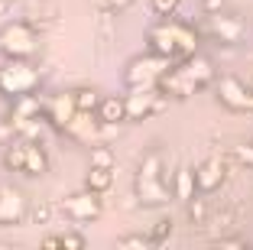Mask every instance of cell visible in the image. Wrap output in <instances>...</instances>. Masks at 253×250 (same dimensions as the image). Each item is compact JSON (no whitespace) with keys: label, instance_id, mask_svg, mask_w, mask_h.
<instances>
[{"label":"cell","instance_id":"1","mask_svg":"<svg viewBox=\"0 0 253 250\" xmlns=\"http://www.w3.org/2000/svg\"><path fill=\"white\" fill-rule=\"evenodd\" d=\"M214 78H217L214 62H211L208 55H201V52H192V55H185V59L172 62V68L163 75V78H159L156 88L163 91L166 98L185 101V98H192V95H198V91H205Z\"/></svg>","mask_w":253,"mask_h":250},{"label":"cell","instance_id":"2","mask_svg":"<svg viewBox=\"0 0 253 250\" xmlns=\"http://www.w3.org/2000/svg\"><path fill=\"white\" fill-rule=\"evenodd\" d=\"M146 46H149V52L179 62L185 55H192V52H198V30L185 20L166 16V20H159L156 26L146 30Z\"/></svg>","mask_w":253,"mask_h":250},{"label":"cell","instance_id":"3","mask_svg":"<svg viewBox=\"0 0 253 250\" xmlns=\"http://www.w3.org/2000/svg\"><path fill=\"white\" fill-rule=\"evenodd\" d=\"M163 153L159 150H149L146 156L140 159L136 166V176H133V192H136V201L143 208H166L172 201V189L163 176Z\"/></svg>","mask_w":253,"mask_h":250},{"label":"cell","instance_id":"4","mask_svg":"<svg viewBox=\"0 0 253 250\" xmlns=\"http://www.w3.org/2000/svg\"><path fill=\"white\" fill-rule=\"evenodd\" d=\"M39 52V33L30 20H7L0 26V55L3 59H33Z\"/></svg>","mask_w":253,"mask_h":250},{"label":"cell","instance_id":"5","mask_svg":"<svg viewBox=\"0 0 253 250\" xmlns=\"http://www.w3.org/2000/svg\"><path fill=\"white\" fill-rule=\"evenodd\" d=\"M39 85H42V75L30 59H7L0 65V95L3 98L30 95V91H39Z\"/></svg>","mask_w":253,"mask_h":250},{"label":"cell","instance_id":"6","mask_svg":"<svg viewBox=\"0 0 253 250\" xmlns=\"http://www.w3.org/2000/svg\"><path fill=\"white\" fill-rule=\"evenodd\" d=\"M172 68V59L146 52V55H133L124 68V85L126 88H156L159 78Z\"/></svg>","mask_w":253,"mask_h":250},{"label":"cell","instance_id":"7","mask_svg":"<svg viewBox=\"0 0 253 250\" xmlns=\"http://www.w3.org/2000/svg\"><path fill=\"white\" fill-rule=\"evenodd\" d=\"M214 85V98L221 107L234 110V114H250L253 110V85H247L237 75H221L211 81Z\"/></svg>","mask_w":253,"mask_h":250},{"label":"cell","instance_id":"8","mask_svg":"<svg viewBox=\"0 0 253 250\" xmlns=\"http://www.w3.org/2000/svg\"><path fill=\"white\" fill-rule=\"evenodd\" d=\"M166 107H169V98L159 88H130V95H124V110H126V120L130 124L156 117Z\"/></svg>","mask_w":253,"mask_h":250},{"label":"cell","instance_id":"9","mask_svg":"<svg viewBox=\"0 0 253 250\" xmlns=\"http://www.w3.org/2000/svg\"><path fill=\"white\" fill-rule=\"evenodd\" d=\"M205 33H208L214 43H221V46H240L247 39L244 20L234 16V13H224V10H217V13H205Z\"/></svg>","mask_w":253,"mask_h":250},{"label":"cell","instance_id":"10","mask_svg":"<svg viewBox=\"0 0 253 250\" xmlns=\"http://www.w3.org/2000/svg\"><path fill=\"white\" fill-rule=\"evenodd\" d=\"M62 211H65L75 224H91V221H97L104 214V205H101V195H97V192L84 189V192H75V195L62 199Z\"/></svg>","mask_w":253,"mask_h":250},{"label":"cell","instance_id":"11","mask_svg":"<svg viewBox=\"0 0 253 250\" xmlns=\"http://www.w3.org/2000/svg\"><path fill=\"white\" fill-rule=\"evenodd\" d=\"M30 201L16 185H0V228H16L26 221Z\"/></svg>","mask_w":253,"mask_h":250},{"label":"cell","instance_id":"12","mask_svg":"<svg viewBox=\"0 0 253 250\" xmlns=\"http://www.w3.org/2000/svg\"><path fill=\"white\" fill-rule=\"evenodd\" d=\"M195 172V189H198V195H214L217 189L224 185V179H227V159L224 156H211V159H205Z\"/></svg>","mask_w":253,"mask_h":250},{"label":"cell","instance_id":"13","mask_svg":"<svg viewBox=\"0 0 253 250\" xmlns=\"http://www.w3.org/2000/svg\"><path fill=\"white\" fill-rule=\"evenodd\" d=\"M75 98H72V91H59V95H52V98H42V117H45V124L52 127V130H65V124L75 117Z\"/></svg>","mask_w":253,"mask_h":250},{"label":"cell","instance_id":"14","mask_svg":"<svg viewBox=\"0 0 253 250\" xmlns=\"http://www.w3.org/2000/svg\"><path fill=\"white\" fill-rule=\"evenodd\" d=\"M49 172V153H45V143L39 140H26V159H23V176H45Z\"/></svg>","mask_w":253,"mask_h":250},{"label":"cell","instance_id":"15","mask_svg":"<svg viewBox=\"0 0 253 250\" xmlns=\"http://www.w3.org/2000/svg\"><path fill=\"white\" fill-rule=\"evenodd\" d=\"M94 117L101 120V124H111V127H120V124H126L124 95H101V104H97Z\"/></svg>","mask_w":253,"mask_h":250},{"label":"cell","instance_id":"16","mask_svg":"<svg viewBox=\"0 0 253 250\" xmlns=\"http://www.w3.org/2000/svg\"><path fill=\"white\" fill-rule=\"evenodd\" d=\"M13 101V107H10V124H16V120H30V117H42V98L36 95V91H30V95H20V98H10Z\"/></svg>","mask_w":253,"mask_h":250},{"label":"cell","instance_id":"17","mask_svg":"<svg viewBox=\"0 0 253 250\" xmlns=\"http://www.w3.org/2000/svg\"><path fill=\"white\" fill-rule=\"evenodd\" d=\"M84 189L97 192V195H107L114 189V169H104V166H88L84 172Z\"/></svg>","mask_w":253,"mask_h":250},{"label":"cell","instance_id":"18","mask_svg":"<svg viewBox=\"0 0 253 250\" xmlns=\"http://www.w3.org/2000/svg\"><path fill=\"white\" fill-rule=\"evenodd\" d=\"M198 195V189H195V172L192 169H179L175 176H172V199L179 201H188Z\"/></svg>","mask_w":253,"mask_h":250},{"label":"cell","instance_id":"19","mask_svg":"<svg viewBox=\"0 0 253 250\" xmlns=\"http://www.w3.org/2000/svg\"><path fill=\"white\" fill-rule=\"evenodd\" d=\"M23 159H26V140L13 137L10 143H3V166L10 172H23Z\"/></svg>","mask_w":253,"mask_h":250},{"label":"cell","instance_id":"20","mask_svg":"<svg viewBox=\"0 0 253 250\" xmlns=\"http://www.w3.org/2000/svg\"><path fill=\"white\" fill-rule=\"evenodd\" d=\"M72 98H75V107H78V110H88V114H94L97 104H101V91L91 88V85H84V88H75Z\"/></svg>","mask_w":253,"mask_h":250},{"label":"cell","instance_id":"21","mask_svg":"<svg viewBox=\"0 0 253 250\" xmlns=\"http://www.w3.org/2000/svg\"><path fill=\"white\" fill-rule=\"evenodd\" d=\"M91 166H104V169H114L117 166V156H114L111 143H91Z\"/></svg>","mask_w":253,"mask_h":250},{"label":"cell","instance_id":"22","mask_svg":"<svg viewBox=\"0 0 253 250\" xmlns=\"http://www.w3.org/2000/svg\"><path fill=\"white\" fill-rule=\"evenodd\" d=\"M185 205H188V221H192V228H195V224H198V228H205V224H208V211H211L208 201L195 195V199H188Z\"/></svg>","mask_w":253,"mask_h":250},{"label":"cell","instance_id":"23","mask_svg":"<svg viewBox=\"0 0 253 250\" xmlns=\"http://www.w3.org/2000/svg\"><path fill=\"white\" fill-rule=\"evenodd\" d=\"M172 228H175V221H172V218H159L156 224L149 228V234H146V237H149L153 244H166V241L172 237Z\"/></svg>","mask_w":253,"mask_h":250},{"label":"cell","instance_id":"24","mask_svg":"<svg viewBox=\"0 0 253 250\" xmlns=\"http://www.w3.org/2000/svg\"><path fill=\"white\" fill-rule=\"evenodd\" d=\"M52 201H36V205H30V211H26V218L33 221V224H49L52 221Z\"/></svg>","mask_w":253,"mask_h":250},{"label":"cell","instance_id":"25","mask_svg":"<svg viewBox=\"0 0 253 250\" xmlns=\"http://www.w3.org/2000/svg\"><path fill=\"white\" fill-rule=\"evenodd\" d=\"M117 247L120 250H146V247H153V241L146 234H124V237H117Z\"/></svg>","mask_w":253,"mask_h":250},{"label":"cell","instance_id":"26","mask_svg":"<svg viewBox=\"0 0 253 250\" xmlns=\"http://www.w3.org/2000/svg\"><path fill=\"white\" fill-rule=\"evenodd\" d=\"M149 7H153V13L159 16V20H166V16H175L182 7V0H149Z\"/></svg>","mask_w":253,"mask_h":250},{"label":"cell","instance_id":"27","mask_svg":"<svg viewBox=\"0 0 253 250\" xmlns=\"http://www.w3.org/2000/svg\"><path fill=\"white\" fill-rule=\"evenodd\" d=\"M231 159L240 162V166H247V169L253 172V143H240V147L231 150Z\"/></svg>","mask_w":253,"mask_h":250},{"label":"cell","instance_id":"28","mask_svg":"<svg viewBox=\"0 0 253 250\" xmlns=\"http://www.w3.org/2000/svg\"><path fill=\"white\" fill-rule=\"evenodd\" d=\"M59 244L65 250H84V234H78V231H65V234H59Z\"/></svg>","mask_w":253,"mask_h":250},{"label":"cell","instance_id":"29","mask_svg":"<svg viewBox=\"0 0 253 250\" xmlns=\"http://www.w3.org/2000/svg\"><path fill=\"white\" fill-rule=\"evenodd\" d=\"M16 137V130H13V124H10V120H3V124H0V143H10Z\"/></svg>","mask_w":253,"mask_h":250},{"label":"cell","instance_id":"30","mask_svg":"<svg viewBox=\"0 0 253 250\" xmlns=\"http://www.w3.org/2000/svg\"><path fill=\"white\" fill-rule=\"evenodd\" d=\"M214 244L217 247H250L244 237H221V241H214Z\"/></svg>","mask_w":253,"mask_h":250},{"label":"cell","instance_id":"31","mask_svg":"<svg viewBox=\"0 0 253 250\" xmlns=\"http://www.w3.org/2000/svg\"><path fill=\"white\" fill-rule=\"evenodd\" d=\"M198 3H201L205 13H217V10H224V0H198Z\"/></svg>","mask_w":253,"mask_h":250},{"label":"cell","instance_id":"32","mask_svg":"<svg viewBox=\"0 0 253 250\" xmlns=\"http://www.w3.org/2000/svg\"><path fill=\"white\" fill-rule=\"evenodd\" d=\"M130 3H133V0H107V7H111L114 13H124V10L130 7Z\"/></svg>","mask_w":253,"mask_h":250},{"label":"cell","instance_id":"33","mask_svg":"<svg viewBox=\"0 0 253 250\" xmlns=\"http://www.w3.org/2000/svg\"><path fill=\"white\" fill-rule=\"evenodd\" d=\"M55 247H62V244H59V234H49V237H42V250H55Z\"/></svg>","mask_w":253,"mask_h":250}]
</instances>
